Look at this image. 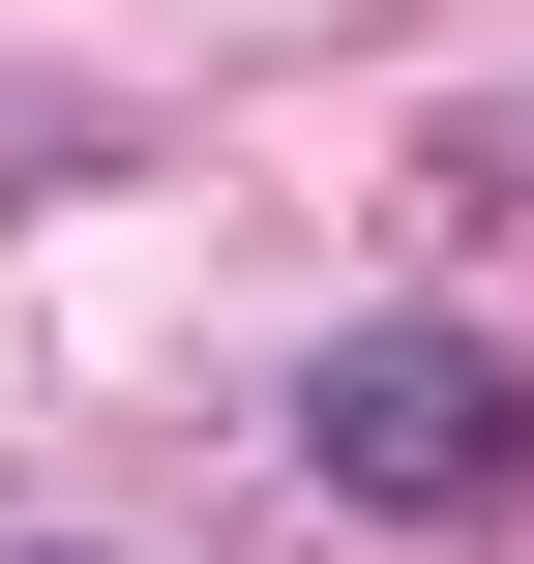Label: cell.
Returning a JSON list of instances; mask_svg holds the SVG:
<instances>
[{"label":"cell","instance_id":"6da1fadb","mask_svg":"<svg viewBox=\"0 0 534 564\" xmlns=\"http://www.w3.org/2000/svg\"><path fill=\"white\" fill-rule=\"evenodd\" d=\"M297 476L386 506V535H476V506H534V357L446 327V297H357V327L297 357Z\"/></svg>","mask_w":534,"mask_h":564},{"label":"cell","instance_id":"7a4b0ae2","mask_svg":"<svg viewBox=\"0 0 534 564\" xmlns=\"http://www.w3.org/2000/svg\"><path fill=\"white\" fill-rule=\"evenodd\" d=\"M0 564H119V535H0Z\"/></svg>","mask_w":534,"mask_h":564}]
</instances>
